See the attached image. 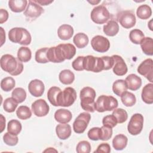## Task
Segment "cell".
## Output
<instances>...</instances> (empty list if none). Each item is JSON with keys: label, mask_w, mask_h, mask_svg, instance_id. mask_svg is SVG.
Returning a JSON list of instances; mask_svg holds the SVG:
<instances>
[{"label": "cell", "mask_w": 153, "mask_h": 153, "mask_svg": "<svg viewBox=\"0 0 153 153\" xmlns=\"http://www.w3.org/2000/svg\"><path fill=\"white\" fill-rule=\"evenodd\" d=\"M91 45L93 49L99 53H105L110 48L109 41L102 35L94 36L91 41Z\"/></svg>", "instance_id": "12"}, {"label": "cell", "mask_w": 153, "mask_h": 153, "mask_svg": "<svg viewBox=\"0 0 153 153\" xmlns=\"http://www.w3.org/2000/svg\"><path fill=\"white\" fill-rule=\"evenodd\" d=\"M145 37L143 32L138 29H133L129 33L130 41L135 44H140L142 39Z\"/></svg>", "instance_id": "37"}, {"label": "cell", "mask_w": 153, "mask_h": 153, "mask_svg": "<svg viewBox=\"0 0 153 153\" xmlns=\"http://www.w3.org/2000/svg\"><path fill=\"white\" fill-rule=\"evenodd\" d=\"M11 97L18 103H20L24 102L26 98V91L21 87H17L12 91Z\"/></svg>", "instance_id": "35"}, {"label": "cell", "mask_w": 153, "mask_h": 153, "mask_svg": "<svg viewBox=\"0 0 153 153\" xmlns=\"http://www.w3.org/2000/svg\"><path fill=\"white\" fill-rule=\"evenodd\" d=\"M152 22V20H151L150 22H149V24H148V27H149V28L151 30H153V29H152V23H151Z\"/></svg>", "instance_id": "56"}, {"label": "cell", "mask_w": 153, "mask_h": 153, "mask_svg": "<svg viewBox=\"0 0 153 153\" xmlns=\"http://www.w3.org/2000/svg\"><path fill=\"white\" fill-rule=\"evenodd\" d=\"M21 123L17 120H11L8 123L7 131L8 132L17 136L22 130Z\"/></svg>", "instance_id": "32"}, {"label": "cell", "mask_w": 153, "mask_h": 153, "mask_svg": "<svg viewBox=\"0 0 153 153\" xmlns=\"http://www.w3.org/2000/svg\"><path fill=\"white\" fill-rule=\"evenodd\" d=\"M1 67L5 72L13 76L20 74L23 70V65L18 59L11 54H4L1 58Z\"/></svg>", "instance_id": "2"}, {"label": "cell", "mask_w": 153, "mask_h": 153, "mask_svg": "<svg viewBox=\"0 0 153 153\" xmlns=\"http://www.w3.org/2000/svg\"><path fill=\"white\" fill-rule=\"evenodd\" d=\"M91 120V115L87 112H82L76 118L73 123V129L76 133L84 132Z\"/></svg>", "instance_id": "11"}, {"label": "cell", "mask_w": 153, "mask_h": 153, "mask_svg": "<svg viewBox=\"0 0 153 153\" xmlns=\"http://www.w3.org/2000/svg\"><path fill=\"white\" fill-rule=\"evenodd\" d=\"M112 115L116 118L117 123L120 124L124 123L128 118L127 112L126 110L122 108L115 109L112 112Z\"/></svg>", "instance_id": "41"}, {"label": "cell", "mask_w": 153, "mask_h": 153, "mask_svg": "<svg viewBox=\"0 0 153 153\" xmlns=\"http://www.w3.org/2000/svg\"><path fill=\"white\" fill-rule=\"evenodd\" d=\"M91 149V145L87 140L80 141L76 147V151L78 153H89Z\"/></svg>", "instance_id": "43"}, {"label": "cell", "mask_w": 153, "mask_h": 153, "mask_svg": "<svg viewBox=\"0 0 153 153\" xmlns=\"http://www.w3.org/2000/svg\"><path fill=\"white\" fill-rule=\"evenodd\" d=\"M1 46H2L4 42L5 41V33L4 32V29L1 27Z\"/></svg>", "instance_id": "53"}, {"label": "cell", "mask_w": 153, "mask_h": 153, "mask_svg": "<svg viewBox=\"0 0 153 153\" xmlns=\"http://www.w3.org/2000/svg\"><path fill=\"white\" fill-rule=\"evenodd\" d=\"M114 64L113 66V72L118 76H123L127 74L128 68L124 59L118 55L112 56Z\"/></svg>", "instance_id": "16"}, {"label": "cell", "mask_w": 153, "mask_h": 153, "mask_svg": "<svg viewBox=\"0 0 153 153\" xmlns=\"http://www.w3.org/2000/svg\"><path fill=\"white\" fill-rule=\"evenodd\" d=\"M117 20L120 24L126 29L133 27L136 22L134 13L129 10L120 11L117 14Z\"/></svg>", "instance_id": "10"}, {"label": "cell", "mask_w": 153, "mask_h": 153, "mask_svg": "<svg viewBox=\"0 0 153 153\" xmlns=\"http://www.w3.org/2000/svg\"><path fill=\"white\" fill-rule=\"evenodd\" d=\"M84 56H78L75 59L72 63V68L76 71H81L84 70L83 68V61Z\"/></svg>", "instance_id": "47"}, {"label": "cell", "mask_w": 153, "mask_h": 153, "mask_svg": "<svg viewBox=\"0 0 153 153\" xmlns=\"http://www.w3.org/2000/svg\"><path fill=\"white\" fill-rule=\"evenodd\" d=\"M61 89L56 86L51 87L47 92V98L51 105L54 106H58L57 104V97L58 94L61 91Z\"/></svg>", "instance_id": "34"}, {"label": "cell", "mask_w": 153, "mask_h": 153, "mask_svg": "<svg viewBox=\"0 0 153 153\" xmlns=\"http://www.w3.org/2000/svg\"><path fill=\"white\" fill-rule=\"evenodd\" d=\"M33 114L39 117L47 115L50 110V107L45 100L40 99L35 100L31 105Z\"/></svg>", "instance_id": "14"}, {"label": "cell", "mask_w": 153, "mask_h": 153, "mask_svg": "<svg viewBox=\"0 0 153 153\" xmlns=\"http://www.w3.org/2000/svg\"><path fill=\"white\" fill-rule=\"evenodd\" d=\"M137 72L146 78L151 82H152L153 77V60L147 59L143 61L137 68Z\"/></svg>", "instance_id": "13"}, {"label": "cell", "mask_w": 153, "mask_h": 153, "mask_svg": "<svg viewBox=\"0 0 153 153\" xmlns=\"http://www.w3.org/2000/svg\"><path fill=\"white\" fill-rule=\"evenodd\" d=\"M26 0H13L8 1V7L14 13H21L26 10L27 6Z\"/></svg>", "instance_id": "24"}, {"label": "cell", "mask_w": 153, "mask_h": 153, "mask_svg": "<svg viewBox=\"0 0 153 153\" xmlns=\"http://www.w3.org/2000/svg\"><path fill=\"white\" fill-rule=\"evenodd\" d=\"M140 47L143 52L148 56L153 55V40L151 37H144L141 41Z\"/></svg>", "instance_id": "27"}, {"label": "cell", "mask_w": 153, "mask_h": 153, "mask_svg": "<svg viewBox=\"0 0 153 153\" xmlns=\"http://www.w3.org/2000/svg\"><path fill=\"white\" fill-rule=\"evenodd\" d=\"M128 142V139L126 136L123 134H119L116 135L112 140L113 148L117 151H121L124 149Z\"/></svg>", "instance_id": "23"}, {"label": "cell", "mask_w": 153, "mask_h": 153, "mask_svg": "<svg viewBox=\"0 0 153 153\" xmlns=\"http://www.w3.org/2000/svg\"><path fill=\"white\" fill-rule=\"evenodd\" d=\"M3 140L7 145L15 146L18 143L19 138L17 136L14 135L9 132H7L3 136Z\"/></svg>", "instance_id": "42"}, {"label": "cell", "mask_w": 153, "mask_h": 153, "mask_svg": "<svg viewBox=\"0 0 153 153\" xmlns=\"http://www.w3.org/2000/svg\"><path fill=\"white\" fill-rule=\"evenodd\" d=\"M95 90L90 87H85L80 91L81 108L85 111L94 112L95 111Z\"/></svg>", "instance_id": "3"}, {"label": "cell", "mask_w": 153, "mask_h": 153, "mask_svg": "<svg viewBox=\"0 0 153 153\" xmlns=\"http://www.w3.org/2000/svg\"><path fill=\"white\" fill-rule=\"evenodd\" d=\"M72 118V115L71 111L66 109H59L54 113V118L56 121L66 124L71 121Z\"/></svg>", "instance_id": "19"}, {"label": "cell", "mask_w": 153, "mask_h": 153, "mask_svg": "<svg viewBox=\"0 0 153 153\" xmlns=\"http://www.w3.org/2000/svg\"><path fill=\"white\" fill-rule=\"evenodd\" d=\"M89 39L88 36L84 33H76L73 39V42L78 48H82L86 47L88 43Z\"/></svg>", "instance_id": "28"}, {"label": "cell", "mask_w": 153, "mask_h": 153, "mask_svg": "<svg viewBox=\"0 0 153 153\" xmlns=\"http://www.w3.org/2000/svg\"><path fill=\"white\" fill-rule=\"evenodd\" d=\"M35 2L38 4H40L41 5H48L49 4H50L51 3H52L53 2V1H47V0H38V1H35Z\"/></svg>", "instance_id": "51"}, {"label": "cell", "mask_w": 153, "mask_h": 153, "mask_svg": "<svg viewBox=\"0 0 153 153\" xmlns=\"http://www.w3.org/2000/svg\"><path fill=\"white\" fill-rule=\"evenodd\" d=\"M8 19V13L6 10H0V23L2 24L5 22Z\"/></svg>", "instance_id": "50"}, {"label": "cell", "mask_w": 153, "mask_h": 153, "mask_svg": "<svg viewBox=\"0 0 153 153\" xmlns=\"http://www.w3.org/2000/svg\"><path fill=\"white\" fill-rule=\"evenodd\" d=\"M137 17L142 20L149 19L152 15V10L151 7L146 4L140 5L136 11Z\"/></svg>", "instance_id": "30"}, {"label": "cell", "mask_w": 153, "mask_h": 153, "mask_svg": "<svg viewBox=\"0 0 153 153\" xmlns=\"http://www.w3.org/2000/svg\"><path fill=\"white\" fill-rule=\"evenodd\" d=\"M84 69L93 72H100L103 71V65L100 57L88 55L85 56L83 61Z\"/></svg>", "instance_id": "8"}, {"label": "cell", "mask_w": 153, "mask_h": 153, "mask_svg": "<svg viewBox=\"0 0 153 153\" xmlns=\"http://www.w3.org/2000/svg\"><path fill=\"white\" fill-rule=\"evenodd\" d=\"M127 89L126 83L124 79H117L113 83V92L118 96H121L124 92L127 91Z\"/></svg>", "instance_id": "29"}, {"label": "cell", "mask_w": 153, "mask_h": 153, "mask_svg": "<svg viewBox=\"0 0 153 153\" xmlns=\"http://www.w3.org/2000/svg\"><path fill=\"white\" fill-rule=\"evenodd\" d=\"M101 57L104 63V70H109L113 67L114 62L112 56H102Z\"/></svg>", "instance_id": "48"}, {"label": "cell", "mask_w": 153, "mask_h": 153, "mask_svg": "<svg viewBox=\"0 0 153 153\" xmlns=\"http://www.w3.org/2000/svg\"><path fill=\"white\" fill-rule=\"evenodd\" d=\"M100 140H108L112 136V129L110 127L106 126H102L100 127Z\"/></svg>", "instance_id": "45"}, {"label": "cell", "mask_w": 153, "mask_h": 153, "mask_svg": "<svg viewBox=\"0 0 153 153\" xmlns=\"http://www.w3.org/2000/svg\"><path fill=\"white\" fill-rule=\"evenodd\" d=\"M103 32L109 36H114L116 35L119 31V25L115 20H111L109 21L106 25L103 26Z\"/></svg>", "instance_id": "25"}, {"label": "cell", "mask_w": 153, "mask_h": 153, "mask_svg": "<svg viewBox=\"0 0 153 153\" xmlns=\"http://www.w3.org/2000/svg\"><path fill=\"white\" fill-rule=\"evenodd\" d=\"M44 152H57V150H56L55 149H54L53 148H47V149H46L45 151H44Z\"/></svg>", "instance_id": "54"}, {"label": "cell", "mask_w": 153, "mask_h": 153, "mask_svg": "<svg viewBox=\"0 0 153 153\" xmlns=\"http://www.w3.org/2000/svg\"><path fill=\"white\" fill-rule=\"evenodd\" d=\"M18 103L11 97L7 98L3 103L4 109L9 113L14 112L16 108L17 107Z\"/></svg>", "instance_id": "40"}, {"label": "cell", "mask_w": 153, "mask_h": 153, "mask_svg": "<svg viewBox=\"0 0 153 153\" xmlns=\"http://www.w3.org/2000/svg\"><path fill=\"white\" fill-rule=\"evenodd\" d=\"M44 12V9L35 1H29V4L24 11V15L28 18L36 19Z\"/></svg>", "instance_id": "15"}, {"label": "cell", "mask_w": 153, "mask_h": 153, "mask_svg": "<svg viewBox=\"0 0 153 153\" xmlns=\"http://www.w3.org/2000/svg\"><path fill=\"white\" fill-rule=\"evenodd\" d=\"M56 132L57 137L61 140H65L71 135V127L69 124H60L56 127Z\"/></svg>", "instance_id": "20"}, {"label": "cell", "mask_w": 153, "mask_h": 153, "mask_svg": "<svg viewBox=\"0 0 153 153\" xmlns=\"http://www.w3.org/2000/svg\"><path fill=\"white\" fill-rule=\"evenodd\" d=\"M16 81L11 76H7L3 78L1 81V87L5 91H11L15 86Z\"/></svg>", "instance_id": "38"}, {"label": "cell", "mask_w": 153, "mask_h": 153, "mask_svg": "<svg viewBox=\"0 0 153 153\" xmlns=\"http://www.w3.org/2000/svg\"><path fill=\"white\" fill-rule=\"evenodd\" d=\"M28 90L29 93L34 97H40L44 93L45 86L42 81L35 79L29 82Z\"/></svg>", "instance_id": "17"}, {"label": "cell", "mask_w": 153, "mask_h": 153, "mask_svg": "<svg viewBox=\"0 0 153 153\" xmlns=\"http://www.w3.org/2000/svg\"><path fill=\"white\" fill-rule=\"evenodd\" d=\"M74 34L73 27L67 24L61 25L57 30V35L59 38L62 40H68L72 38Z\"/></svg>", "instance_id": "21"}, {"label": "cell", "mask_w": 153, "mask_h": 153, "mask_svg": "<svg viewBox=\"0 0 153 153\" xmlns=\"http://www.w3.org/2000/svg\"><path fill=\"white\" fill-rule=\"evenodd\" d=\"M120 97L122 103L127 107L133 106L136 103V97L131 92L126 91Z\"/></svg>", "instance_id": "33"}, {"label": "cell", "mask_w": 153, "mask_h": 153, "mask_svg": "<svg viewBox=\"0 0 153 153\" xmlns=\"http://www.w3.org/2000/svg\"><path fill=\"white\" fill-rule=\"evenodd\" d=\"M117 120L114 115H108L103 117L102 120L103 126L110 127L111 128H114L117 124Z\"/></svg>", "instance_id": "44"}, {"label": "cell", "mask_w": 153, "mask_h": 153, "mask_svg": "<svg viewBox=\"0 0 153 153\" xmlns=\"http://www.w3.org/2000/svg\"><path fill=\"white\" fill-rule=\"evenodd\" d=\"M76 53V48L71 44H60L48 48L47 57L49 62L61 63L71 59Z\"/></svg>", "instance_id": "1"}, {"label": "cell", "mask_w": 153, "mask_h": 153, "mask_svg": "<svg viewBox=\"0 0 153 153\" xmlns=\"http://www.w3.org/2000/svg\"><path fill=\"white\" fill-rule=\"evenodd\" d=\"M76 99V93L72 87H66L61 91L57 97V106L68 107L71 106Z\"/></svg>", "instance_id": "6"}, {"label": "cell", "mask_w": 153, "mask_h": 153, "mask_svg": "<svg viewBox=\"0 0 153 153\" xmlns=\"http://www.w3.org/2000/svg\"><path fill=\"white\" fill-rule=\"evenodd\" d=\"M17 117L22 120H27L32 116V112L29 107L26 106H20L16 110Z\"/></svg>", "instance_id": "36"}, {"label": "cell", "mask_w": 153, "mask_h": 153, "mask_svg": "<svg viewBox=\"0 0 153 153\" xmlns=\"http://www.w3.org/2000/svg\"><path fill=\"white\" fill-rule=\"evenodd\" d=\"M125 82L126 83L127 88L133 91L138 90L142 85L141 78L134 74L128 75L126 78Z\"/></svg>", "instance_id": "18"}, {"label": "cell", "mask_w": 153, "mask_h": 153, "mask_svg": "<svg viewBox=\"0 0 153 153\" xmlns=\"http://www.w3.org/2000/svg\"><path fill=\"white\" fill-rule=\"evenodd\" d=\"M48 48L44 47L38 50L35 53V60L39 63H46L49 62L47 57Z\"/></svg>", "instance_id": "39"}, {"label": "cell", "mask_w": 153, "mask_h": 153, "mask_svg": "<svg viewBox=\"0 0 153 153\" xmlns=\"http://www.w3.org/2000/svg\"><path fill=\"white\" fill-rule=\"evenodd\" d=\"M101 128L100 127H93L89 130L87 135L90 139L92 140H98L100 139Z\"/></svg>", "instance_id": "46"}, {"label": "cell", "mask_w": 153, "mask_h": 153, "mask_svg": "<svg viewBox=\"0 0 153 153\" xmlns=\"http://www.w3.org/2000/svg\"><path fill=\"white\" fill-rule=\"evenodd\" d=\"M59 78L62 84L69 85L74 82L75 79V75L71 70L64 69L60 72Z\"/></svg>", "instance_id": "26"}, {"label": "cell", "mask_w": 153, "mask_h": 153, "mask_svg": "<svg viewBox=\"0 0 153 153\" xmlns=\"http://www.w3.org/2000/svg\"><path fill=\"white\" fill-rule=\"evenodd\" d=\"M111 152V146L107 143H102L100 144L94 152H104L109 153Z\"/></svg>", "instance_id": "49"}, {"label": "cell", "mask_w": 153, "mask_h": 153, "mask_svg": "<svg viewBox=\"0 0 153 153\" xmlns=\"http://www.w3.org/2000/svg\"><path fill=\"white\" fill-rule=\"evenodd\" d=\"M90 17L94 23L101 25L109 19L110 14L104 5H98L92 10Z\"/></svg>", "instance_id": "7"}, {"label": "cell", "mask_w": 153, "mask_h": 153, "mask_svg": "<svg viewBox=\"0 0 153 153\" xmlns=\"http://www.w3.org/2000/svg\"><path fill=\"white\" fill-rule=\"evenodd\" d=\"M90 4H92V5H96V4H97L98 3H99L100 1H88Z\"/></svg>", "instance_id": "55"}, {"label": "cell", "mask_w": 153, "mask_h": 153, "mask_svg": "<svg viewBox=\"0 0 153 153\" xmlns=\"http://www.w3.org/2000/svg\"><path fill=\"white\" fill-rule=\"evenodd\" d=\"M118 105L116 98L112 96L102 95L95 102V110L99 112L111 111L117 108Z\"/></svg>", "instance_id": "5"}, {"label": "cell", "mask_w": 153, "mask_h": 153, "mask_svg": "<svg viewBox=\"0 0 153 153\" xmlns=\"http://www.w3.org/2000/svg\"><path fill=\"white\" fill-rule=\"evenodd\" d=\"M141 97L145 103L147 104L153 103V84L152 82L144 86L142 91Z\"/></svg>", "instance_id": "22"}, {"label": "cell", "mask_w": 153, "mask_h": 153, "mask_svg": "<svg viewBox=\"0 0 153 153\" xmlns=\"http://www.w3.org/2000/svg\"><path fill=\"white\" fill-rule=\"evenodd\" d=\"M1 133H2L5 127V118L2 115V114H1Z\"/></svg>", "instance_id": "52"}, {"label": "cell", "mask_w": 153, "mask_h": 153, "mask_svg": "<svg viewBox=\"0 0 153 153\" xmlns=\"http://www.w3.org/2000/svg\"><path fill=\"white\" fill-rule=\"evenodd\" d=\"M143 126V117L142 114L136 113L133 114L127 126L128 132L133 136L139 134L142 130Z\"/></svg>", "instance_id": "9"}, {"label": "cell", "mask_w": 153, "mask_h": 153, "mask_svg": "<svg viewBox=\"0 0 153 153\" xmlns=\"http://www.w3.org/2000/svg\"><path fill=\"white\" fill-rule=\"evenodd\" d=\"M32 57L30 50L26 47H21L17 51V59L22 62H27Z\"/></svg>", "instance_id": "31"}, {"label": "cell", "mask_w": 153, "mask_h": 153, "mask_svg": "<svg viewBox=\"0 0 153 153\" xmlns=\"http://www.w3.org/2000/svg\"><path fill=\"white\" fill-rule=\"evenodd\" d=\"M9 39L20 45H28L31 42L32 38L29 31L23 27H14L8 32Z\"/></svg>", "instance_id": "4"}]
</instances>
